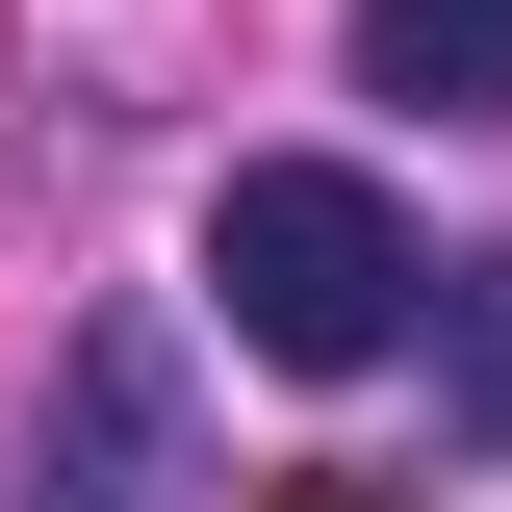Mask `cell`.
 <instances>
[{"label": "cell", "instance_id": "1", "mask_svg": "<svg viewBox=\"0 0 512 512\" xmlns=\"http://www.w3.org/2000/svg\"><path fill=\"white\" fill-rule=\"evenodd\" d=\"M410 205L359 180V154H231V205H205V308H231V359L282 384H359L384 333H410Z\"/></svg>", "mask_w": 512, "mask_h": 512}, {"label": "cell", "instance_id": "2", "mask_svg": "<svg viewBox=\"0 0 512 512\" xmlns=\"http://www.w3.org/2000/svg\"><path fill=\"white\" fill-rule=\"evenodd\" d=\"M180 487V333L128 308V333H77V384H52V461H26V512H154Z\"/></svg>", "mask_w": 512, "mask_h": 512}, {"label": "cell", "instance_id": "3", "mask_svg": "<svg viewBox=\"0 0 512 512\" xmlns=\"http://www.w3.org/2000/svg\"><path fill=\"white\" fill-rule=\"evenodd\" d=\"M359 77L410 128H512V0H359Z\"/></svg>", "mask_w": 512, "mask_h": 512}, {"label": "cell", "instance_id": "4", "mask_svg": "<svg viewBox=\"0 0 512 512\" xmlns=\"http://www.w3.org/2000/svg\"><path fill=\"white\" fill-rule=\"evenodd\" d=\"M436 384H461V436L512 461V256H461V282H436Z\"/></svg>", "mask_w": 512, "mask_h": 512}]
</instances>
